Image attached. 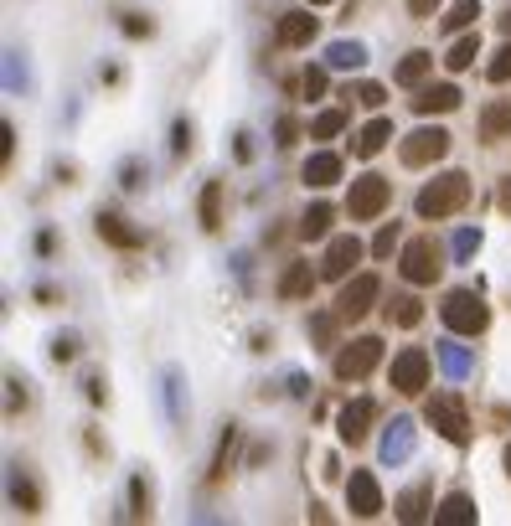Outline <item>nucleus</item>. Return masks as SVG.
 <instances>
[{
    "label": "nucleus",
    "instance_id": "7",
    "mask_svg": "<svg viewBox=\"0 0 511 526\" xmlns=\"http://www.w3.org/2000/svg\"><path fill=\"white\" fill-rule=\"evenodd\" d=\"M439 243L434 237H408L403 243V259H398V274L408 279V284H434L439 279Z\"/></svg>",
    "mask_w": 511,
    "mask_h": 526
},
{
    "label": "nucleus",
    "instance_id": "2",
    "mask_svg": "<svg viewBox=\"0 0 511 526\" xmlns=\"http://www.w3.org/2000/svg\"><path fill=\"white\" fill-rule=\"evenodd\" d=\"M392 202V181L388 175H377V171H367L352 181V191H346V217L352 222H372V217H383Z\"/></svg>",
    "mask_w": 511,
    "mask_h": 526
},
{
    "label": "nucleus",
    "instance_id": "40",
    "mask_svg": "<svg viewBox=\"0 0 511 526\" xmlns=\"http://www.w3.org/2000/svg\"><path fill=\"white\" fill-rule=\"evenodd\" d=\"M346 98H357L361 109H383V98H388V93H383V83H357Z\"/></svg>",
    "mask_w": 511,
    "mask_h": 526
},
{
    "label": "nucleus",
    "instance_id": "47",
    "mask_svg": "<svg viewBox=\"0 0 511 526\" xmlns=\"http://www.w3.org/2000/svg\"><path fill=\"white\" fill-rule=\"evenodd\" d=\"M434 11H439V0H408V16L414 21H434Z\"/></svg>",
    "mask_w": 511,
    "mask_h": 526
},
{
    "label": "nucleus",
    "instance_id": "54",
    "mask_svg": "<svg viewBox=\"0 0 511 526\" xmlns=\"http://www.w3.org/2000/svg\"><path fill=\"white\" fill-rule=\"evenodd\" d=\"M305 5H331V0H305Z\"/></svg>",
    "mask_w": 511,
    "mask_h": 526
},
{
    "label": "nucleus",
    "instance_id": "29",
    "mask_svg": "<svg viewBox=\"0 0 511 526\" xmlns=\"http://www.w3.org/2000/svg\"><path fill=\"white\" fill-rule=\"evenodd\" d=\"M202 228H207V233L222 228V181H207V186H202Z\"/></svg>",
    "mask_w": 511,
    "mask_h": 526
},
{
    "label": "nucleus",
    "instance_id": "34",
    "mask_svg": "<svg viewBox=\"0 0 511 526\" xmlns=\"http://www.w3.org/2000/svg\"><path fill=\"white\" fill-rule=\"evenodd\" d=\"M336 321H341V315H310V325H305L310 341H315V346H336Z\"/></svg>",
    "mask_w": 511,
    "mask_h": 526
},
{
    "label": "nucleus",
    "instance_id": "10",
    "mask_svg": "<svg viewBox=\"0 0 511 526\" xmlns=\"http://www.w3.org/2000/svg\"><path fill=\"white\" fill-rule=\"evenodd\" d=\"M346 511L361 516V522H372L383 511V485H377L372 469H352V480H346Z\"/></svg>",
    "mask_w": 511,
    "mask_h": 526
},
{
    "label": "nucleus",
    "instance_id": "4",
    "mask_svg": "<svg viewBox=\"0 0 511 526\" xmlns=\"http://www.w3.org/2000/svg\"><path fill=\"white\" fill-rule=\"evenodd\" d=\"M439 315H445V325H450L454 336H481L485 325H491V310H485V299L476 290H450L445 305H439Z\"/></svg>",
    "mask_w": 511,
    "mask_h": 526
},
{
    "label": "nucleus",
    "instance_id": "19",
    "mask_svg": "<svg viewBox=\"0 0 511 526\" xmlns=\"http://www.w3.org/2000/svg\"><path fill=\"white\" fill-rule=\"evenodd\" d=\"M429 511H434V496H429V480L423 485H408L403 496H398V522H429Z\"/></svg>",
    "mask_w": 511,
    "mask_h": 526
},
{
    "label": "nucleus",
    "instance_id": "14",
    "mask_svg": "<svg viewBox=\"0 0 511 526\" xmlns=\"http://www.w3.org/2000/svg\"><path fill=\"white\" fill-rule=\"evenodd\" d=\"M300 181H305V186H315V191L336 186V181H341V155H336V150H315V155H305Z\"/></svg>",
    "mask_w": 511,
    "mask_h": 526
},
{
    "label": "nucleus",
    "instance_id": "28",
    "mask_svg": "<svg viewBox=\"0 0 511 526\" xmlns=\"http://www.w3.org/2000/svg\"><path fill=\"white\" fill-rule=\"evenodd\" d=\"M476 58H481V36H476V31H465V36H460V42L450 47L445 67H450V73H465V67H470Z\"/></svg>",
    "mask_w": 511,
    "mask_h": 526
},
{
    "label": "nucleus",
    "instance_id": "12",
    "mask_svg": "<svg viewBox=\"0 0 511 526\" xmlns=\"http://www.w3.org/2000/svg\"><path fill=\"white\" fill-rule=\"evenodd\" d=\"M372 418H377V403L372 398H352L346 408L336 413V434L346 438V444H361V438L372 434Z\"/></svg>",
    "mask_w": 511,
    "mask_h": 526
},
{
    "label": "nucleus",
    "instance_id": "36",
    "mask_svg": "<svg viewBox=\"0 0 511 526\" xmlns=\"http://www.w3.org/2000/svg\"><path fill=\"white\" fill-rule=\"evenodd\" d=\"M129 516H151V485H145V475L129 480Z\"/></svg>",
    "mask_w": 511,
    "mask_h": 526
},
{
    "label": "nucleus",
    "instance_id": "42",
    "mask_svg": "<svg viewBox=\"0 0 511 526\" xmlns=\"http://www.w3.org/2000/svg\"><path fill=\"white\" fill-rule=\"evenodd\" d=\"M171 150H176V155H186V150H191V119H186V114L171 124Z\"/></svg>",
    "mask_w": 511,
    "mask_h": 526
},
{
    "label": "nucleus",
    "instance_id": "32",
    "mask_svg": "<svg viewBox=\"0 0 511 526\" xmlns=\"http://www.w3.org/2000/svg\"><path fill=\"white\" fill-rule=\"evenodd\" d=\"M346 129V114L341 109H326V114H315V124H310V140H336Z\"/></svg>",
    "mask_w": 511,
    "mask_h": 526
},
{
    "label": "nucleus",
    "instance_id": "38",
    "mask_svg": "<svg viewBox=\"0 0 511 526\" xmlns=\"http://www.w3.org/2000/svg\"><path fill=\"white\" fill-rule=\"evenodd\" d=\"M485 78H491V83H511V36H507V47L485 62Z\"/></svg>",
    "mask_w": 511,
    "mask_h": 526
},
{
    "label": "nucleus",
    "instance_id": "15",
    "mask_svg": "<svg viewBox=\"0 0 511 526\" xmlns=\"http://www.w3.org/2000/svg\"><path fill=\"white\" fill-rule=\"evenodd\" d=\"M274 42L279 47H310L315 42V16L310 11H284L279 27H274Z\"/></svg>",
    "mask_w": 511,
    "mask_h": 526
},
{
    "label": "nucleus",
    "instance_id": "33",
    "mask_svg": "<svg viewBox=\"0 0 511 526\" xmlns=\"http://www.w3.org/2000/svg\"><path fill=\"white\" fill-rule=\"evenodd\" d=\"M481 253V228H460L454 233V263H470Z\"/></svg>",
    "mask_w": 511,
    "mask_h": 526
},
{
    "label": "nucleus",
    "instance_id": "17",
    "mask_svg": "<svg viewBox=\"0 0 511 526\" xmlns=\"http://www.w3.org/2000/svg\"><path fill=\"white\" fill-rule=\"evenodd\" d=\"M388 140H398V135H392V119H367V124H361L357 129V140H352V155H361V160H372V155H377V150L388 145Z\"/></svg>",
    "mask_w": 511,
    "mask_h": 526
},
{
    "label": "nucleus",
    "instance_id": "30",
    "mask_svg": "<svg viewBox=\"0 0 511 526\" xmlns=\"http://www.w3.org/2000/svg\"><path fill=\"white\" fill-rule=\"evenodd\" d=\"M388 321H392V325H403V330H414V325L423 321V305L414 299V294H398V299L388 305Z\"/></svg>",
    "mask_w": 511,
    "mask_h": 526
},
{
    "label": "nucleus",
    "instance_id": "48",
    "mask_svg": "<svg viewBox=\"0 0 511 526\" xmlns=\"http://www.w3.org/2000/svg\"><path fill=\"white\" fill-rule=\"evenodd\" d=\"M83 387H89V403H104V398H109V387H104V377H89Z\"/></svg>",
    "mask_w": 511,
    "mask_h": 526
},
{
    "label": "nucleus",
    "instance_id": "31",
    "mask_svg": "<svg viewBox=\"0 0 511 526\" xmlns=\"http://www.w3.org/2000/svg\"><path fill=\"white\" fill-rule=\"evenodd\" d=\"M476 16H481V0H454L439 27H445V31H465V27H476Z\"/></svg>",
    "mask_w": 511,
    "mask_h": 526
},
{
    "label": "nucleus",
    "instance_id": "45",
    "mask_svg": "<svg viewBox=\"0 0 511 526\" xmlns=\"http://www.w3.org/2000/svg\"><path fill=\"white\" fill-rule=\"evenodd\" d=\"M78 356V341L73 336H52V361H73Z\"/></svg>",
    "mask_w": 511,
    "mask_h": 526
},
{
    "label": "nucleus",
    "instance_id": "49",
    "mask_svg": "<svg viewBox=\"0 0 511 526\" xmlns=\"http://www.w3.org/2000/svg\"><path fill=\"white\" fill-rule=\"evenodd\" d=\"M11 145H16V129H11V124H0V155H5V160H11Z\"/></svg>",
    "mask_w": 511,
    "mask_h": 526
},
{
    "label": "nucleus",
    "instance_id": "41",
    "mask_svg": "<svg viewBox=\"0 0 511 526\" xmlns=\"http://www.w3.org/2000/svg\"><path fill=\"white\" fill-rule=\"evenodd\" d=\"M11 500H16L21 511H36V491H31V485L21 480V475H11Z\"/></svg>",
    "mask_w": 511,
    "mask_h": 526
},
{
    "label": "nucleus",
    "instance_id": "23",
    "mask_svg": "<svg viewBox=\"0 0 511 526\" xmlns=\"http://www.w3.org/2000/svg\"><path fill=\"white\" fill-rule=\"evenodd\" d=\"M93 228H98V237H109L114 248H140V233H135V228H124V217H114V212H98V217H93Z\"/></svg>",
    "mask_w": 511,
    "mask_h": 526
},
{
    "label": "nucleus",
    "instance_id": "37",
    "mask_svg": "<svg viewBox=\"0 0 511 526\" xmlns=\"http://www.w3.org/2000/svg\"><path fill=\"white\" fill-rule=\"evenodd\" d=\"M398 243H403L398 222H383V228H377V237H372V253H377V259H392V248H398Z\"/></svg>",
    "mask_w": 511,
    "mask_h": 526
},
{
    "label": "nucleus",
    "instance_id": "25",
    "mask_svg": "<svg viewBox=\"0 0 511 526\" xmlns=\"http://www.w3.org/2000/svg\"><path fill=\"white\" fill-rule=\"evenodd\" d=\"M481 135H485V140H507V135H511V98H496V104H485Z\"/></svg>",
    "mask_w": 511,
    "mask_h": 526
},
{
    "label": "nucleus",
    "instance_id": "43",
    "mask_svg": "<svg viewBox=\"0 0 511 526\" xmlns=\"http://www.w3.org/2000/svg\"><path fill=\"white\" fill-rule=\"evenodd\" d=\"M120 31L129 36V42H140V36H151V16H124Z\"/></svg>",
    "mask_w": 511,
    "mask_h": 526
},
{
    "label": "nucleus",
    "instance_id": "27",
    "mask_svg": "<svg viewBox=\"0 0 511 526\" xmlns=\"http://www.w3.org/2000/svg\"><path fill=\"white\" fill-rule=\"evenodd\" d=\"M166 387H160V398H166V418H171V423H181V418H186V387H181V372L176 367H166Z\"/></svg>",
    "mask_w": 511,
    "mask_h": 526
},
{
    "label": "nucleus",
    "instance_id": "11",
    "mask_svg": "<svg viewBox=\"0 0 511 526\" xmlns=\"http://www.w3.org/2000/svg\"><path fill=\"white\" fill-rule=\"evenodd\" d=\"M357 263H361V237L341 233V237H331V248H326V259H321V279H352Z\"/></svg>",
    "mask_w": 511,
    "mask_h": 526
},
{
    "label": "nucleus",
    "instance_id": "6",
    "mask_svg": "<svg viewBox=\"0 0 511 526\" xmlns=\"http://www.w3.org/2000/svg\"><path fill=\"white\" fill-rule=\"evenodd\" d=\"M398 155H403V166H434V160H445L450 155V129H439V124H423V129H414V135H403V145H398Z\"/></svg>",
    "mask_w": 511,
    "mask_h": 526
},
{
    "label": "nucleus",
    "instance_id": "20",
    "mask_svg": "<svg viewBox=\"0 0 511 526\" xmlns=\"http://www.w3.org/2000/svg\"><path fill=\"white\" fill-rule=\"evenodd\" d=\"M434 522H439V526H470V522H476V500L465 496V491H450V496L439 500Z\"/></svg>",
    "mask_w": 511,
    "mask_h": 526
},
{
    "label": "nucleus",
    "instance_id": "13",
    "mask_svg": "<svg viewBox=\"0 0 511 526\" xmlns=\"http://www.w3.org/2000/svg\"><path fill=\"white\" fill-rule=\"evenodd\" d=\"M414 449H419V429H414V418H392L388 434H383V465H408V460H414Z\"/></svg>",
    "mask_w": 511,
    "mask_h": 526
},
{
    "label": "nucleus",
    "instance_id": "39",
    "mask_svg": "<svg viewBox=\"0 0 511 526\" xmlns=\"http://www.w3.org/2000/svg\"><path fill=\"white\" fill-rule=\"evenodd\" d=\"M145 181H151V166H145V160H124V171H120V186H124V191H140Z\"/></svg>",
    "mask_w": 511,
    "mask_h": 526
},
{
    "label": "nucleus",
    "instance_id": "21",
    "mask_svg": "<svg viewBox=\"0 0 511 526\" xmlns=\"http://www.w3.org/2000/svg\"><path fill=\"white\" fill-rule=\"evenodd\" d=\"M331 222H336V206L331 202H310V206H305V217H300V237H305V243H321V237L331 233Z\"/></svg>",
    "mask_w": 511,
    "mask_h": 526
},
{
    "label": "nucleus",
    "instance_id": "1",
    "mask_svg": "<svg viewBox=\"0 0 511 526\" xmlns=\"http://www.w3.org/2000/svg\"><path fill=\"white\" fill-rule=\"evenodd\" d=\"M465 202H470V175H465V171H445V175H434L419 197H414V212H419L423 222H445V217H454Z\"/></svg>",
    "mask_w": 511,
    "mask_h": 526
},
{
    "label": "nucleus",
    "instance_id": "53",
    "mask_svg": "<svg viewBox=\"0 0 511 526\" xmlns=\"http://www.w3.org/2000/svg\"><path fill=\"white\" fill-rule=\"evenodd\" d=\"M501 31H507V36H511V11H507V16H501Z\"/></svg>",
    "mask_w": 511,
    "mask_h": 526
},
{
    "label": "nucleus",
    "instance_id": "46",
    "mask_svg": "<svg viewBox=\"0 0 511 526\" xmlns=\"http://www.w3.org/2000/svg\"><path fill=\"white\" fill-rule=\"evenodd\" d=\"M274 135H279L274 145H279V150H290V145H295V135H300V124H295V119H279V129H274Z\"/></svg>",
    "mask_w": 511,
    "mask_h": 526
},
{
    "label": "nucleus",
    "instance_id": "16",
    "mask_svg": "<svg viewBox=\"0 0 511 526\" xmlns=\"http://www.w3.org/2000/svg\"><path fill=\"white\" fill-rule=\"evenodd\" d=\"M460 109V88L454 83H429V88H419V98H414V114H454Z\"/></svg>",
    "mask_w": 511,
    "mask_h": 526
},
{
    "label": "nucleus",
    "instance_id": "44",
    "mask_svg": "<svg viewBox=\"0 0 511 526\" xmlns=\"http://www.w3.org/2000/svg\"><path fill=\"white\" fill-rule=\"evenodd\" d=\"M305 93H310V98H321V93H326V67H305Z\"/></svg>",
    "mask_w": 511,
    "mask_h": 526
},
{
    "label": "nucleus",
    "instance_id": "50",
    "mask_svg": "<svg viewBox=\"0 0 511 526\" xmlns=\"http://www.w3.org/2000/svg\"><path fill=\"white\" fill-rule=\"evenodd\" d=\"M233 155H238L243 166H248V160H253V145H248V135H238V145H233Z\"/></svg>",
    "mask_w": 511,
    "mask_h": 526
},
{
    "label": "nucleus",
    "instance_id": "22",
    "mask_svg": "<svg viewBox=\"0 0 511 526\" xmlns=\"http://www.w3.org/2000/svg\"><path fill=\"white\" fill-rule=\"evenodd\" d=\"M315 279H321V274H315L310 263H290V268L279 274V294H284V299H305V294L315 290Z\"/></svg>",
    "mask_w": 511,
    "mask_h": 526
},
{
    "label": "nucleus",
    "instance_id": "24",
    "mask_svg": "<svg viewBox=\"0 0 511 526\" xmlns=\"http://www.w3.org/2000/svg\"><path fill=\"white\" fill-rule=\"evenodd\" d=\"M429 73H434V52H408V58L398 62V73H392V78H398L403 88H423Z\"/></svg>",
    "mask_w": 511,
    "mask_h": 526
},
{
    "label": "nucleus",
    "instance_id": "18",
    "mask_svg": "<svg viewBox=\"0 0 511 526\" xmlns=\"http://www.w3.org/2000/svg\"><path fill=\"white\" fill-rule=\"evenodd\" d=\"M434 356H439V367H445V377L450 382H465L470 372H476V356H470V346H460V341H439Z\"/></svg>",
    "mask_w": 511,
    "mask_h": 526
},
{
    "label": "nucleus",
    "instance_id": "26",
    "mask_svg": "<svg viewBox=\"0 0 511 526\" xmlns=\"http://www.w3.org/2000/svg\"><path fill=\"white\" fill-rule=\"evenodd\" d=\"M361 62H367V47H361V42H331V47H326V67H336V73H357Z\"/></svg>",
    "mask_w": 511,
    "mask_h": 526
},
{
    "label": "nucleus",
    "instance_id": "8",
    "mask_svg": "<svg viewBox=\"0 0 511 526\" xmlns=\"http://www.w3.org/2000/svg\"><path fill=\"white\" fill-rule=\"evenodd\" d=\"M429 367H434V361H429V351H423V346H408V351H398V356H392L388 382L403 392V398H419L423 387H429Z\"/></svg>",
    "mask_w": 511,
    "mask_h": 526
},
{
    "label": "nucleus",
    "instance_id": "5",
    "mask_svg": "<svg viewBox=\"0 0 511 526\" xmlns=\"http://www.w3.org/2000/svg\"><path fill=\"white\" fill-rule=\"evenodd\" d=\"M377 361H383V341L377 336H357V341H341L331 372H336V382H361Z\"/></svg>",
    "mask_w": 511,
    "mask_h": 526
},
{
    "label": "nucleus",
    "instance_id": "51",
    "mask_svg": "<svg viewBox=\"0 0 511 526\" xmlns=\"http://www.w3.org/2000/svg\"><path fill=\"white\" fill-rule=\"evenodd\" d=\"M52 248H58V237H52V233H36V253H42V259H47Z\"/></svg>",
    "mask_w": 511,
    "mask_h": 526
},
{
    "label": "nucleus",
    "instance_id": "35",
    "mask_svg": "<svg viewBox=\"0 0 511 526\" xmlns=\"http://www.w3.org/2000/svg\"><path fill=\"white\" fill-rule=\"evenodd\" d=\"M233 444H238V429L228 423V434H222V444H217V460H212L207 480H222V475H228V454H233Z\"/></svg>",
    "mask_w": 511,
    "mask_h": 526
},
{
    "label": "nucleus",
    "instance_id": "52",
    "mask_svg": "<svg viewBox=\"0 0 511 526\" xmlns=\"http://www.w3.org/2000/svg\"><path fill=\"white\" fill-rule=\"evenodd\" d=\"M501 212H511V175L501 181Z\"/></svg>",
    "mask_w": 511,
    "mask_h": 526
},
{
    "label": "nucleus",
    "instance_id": "3",
    "mask_svg": "<svg viewBox=\"0 0 511 526\" xmlns=\"http://www.w3.org/2000/svg\"><path fill=\"white\" fill-rule=\"evenodd\" d=\"M423 418H429V429L439 438H450L454 449L470 438V418H465V398H460V392H434V398L423 403Z\"/></svg>",
    "mask_w": 511,
    "mask_h": 526
},
{
    "label": "nucleus",
    "instance_id": "9",
    "mask_svg": "<svg viewBox=\"0 0 511 526\" xmlns=\"http://www.w3.org/2000/svg\"><path fill=\"white\" fill-rule=\"evenodd\" d=\"M377 294H383L377 274H352V279H341V294H336V315H341V321H361V315L377 305Z\"/></svg>",
    "mask_w": 511,
    "mask_h": 526
},
{
    "label": "nucleus",
    "instance_id": "55",
    "mask_svg": "<svg viewBox=\"0 0 511 526\" xmlns=\"http://www.w3.org/2000/svg\"><path fill=\"white\" fill-rule=\"evenodd\" d=\"M507 469H511V444H507Z\"/></svg>",
    "mask_w": 511,
    "mask_h": 526
}]
</instances>
